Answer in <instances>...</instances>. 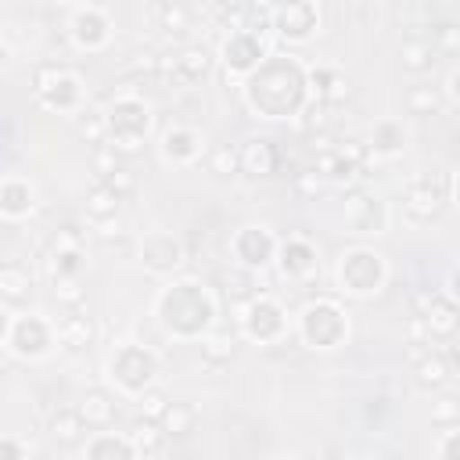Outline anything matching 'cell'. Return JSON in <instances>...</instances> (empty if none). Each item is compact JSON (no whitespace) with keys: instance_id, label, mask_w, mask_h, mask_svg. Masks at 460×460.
<instances>
[{"instance_id":"44","label":"cell","mask_w":460,"mask_h":460,"mask_svg":"<svg viewBox=\"0 0 460 460\" xmlns=\"http://www.w3.org/2000/svg\"><path fill=\"white\" fill-rule=\"evenodd\" d=\"M155 14H158V25L165 32H187L190 29V7H183V4H158Z\"/></svg>"},{"instance_id":"22","label":"cell","mask_w":460,"mask_h":460,"mask_svg":"<svg viewBox=\"0 0 460 460\" xmlns=\"http://www.w3.org/2000/svg\"><path fill=\"white\" fill-rule=\"evenodd\" d=\"M345 226L352 234H385L388 230V201H381L377 194H367V190H352L345 198Z\"/></svg>"},{"instance_id":"13","label":"cell","mask_w":460,"mask_h":460,"mask_svg":"<svg viewBox=\"0 0 460 460\" xmlns=\"http://www.w3.org/2000/svg\"><path fill=\"white\" fill-rule=\"evenodd\" d=\"M277 248H280L277 234H273L270 226H259V223L237 226L234 237H230V255H234V262H237L241 270H248V273H259V270H266L270 262H277Z\"/></svg>"},{"instance_id":"47","label":"cell","mask_w":460,"mask_h":460,"mask_svg":"<svg viewBox=\"0 0 460 460\" xmlns=\"http://www.w3.org/2000/svg\"><path fill=\"white\" fill-rule=\"evenodd\" d=\"M0 460H32V442L22 438L18 431H7L0 438Z\"/></svg>"},{"instance_id":"55","label":"cell","mask_w":460,"mask_h":460,"mask_svg":"<svg viewBox=\"0 0 460 460\" xmlns=\"http://www.w3.org/2000/svg\"><path fill=\"white\" fill-rule=\"evenodd\" d=\"M449 198H453V201H456V208H460V176L453 180V190H449Z\"/></svg>"},{"instance_id":"41","label":"cell","mask_w":460,"mask_h":460,"mask_svg":"<svg viewBox=\"0 0 460 460\" xmlns=\"http://www.w3.org/2000/svg\"><path fill=\"white\" fill-rule=\"evenodd\" d=\"M50 291H54V298H58L61 305H68V309H79V305L86 302V284H83V277H50Z\"/></svg>"},{"instance_id":"24","label":"cell","mask_w":460,"mask_h":460,"mask_svg":"<svg viewBox=\"0 0 460 460\" xmlns=\"http://www.w3.org/2000/svg\"><path fill=\"white\" fill-rule=\"evenodd\" d=\"M79 460H140L137 446L129 435H119V431H93L83 449H79Z\"/></svg>"},{"instance_id":"23","label":"cell","mask_w":460,"mask_h":460,"mask_svg":"<svg viewBox=\"0 0 460 460\" xmlns=\"http://www.w3.org/2000/svg\"><path fill=\"white\" fill-rule=\"evenodd\" d=\"M36 212V187L22 172H7L0 180V216L7 223H22Z\"/></svg>"},{"instance_id":"8","label":"cell","mask_w":460,"mask_h":460,"mask_svg":"<svg viewBox=\"0 0 460 460\" xmlns=\"http://www.w3.org/2000/svg\"><path fill=\"white\" fill-rule=\"evenodd\" d=\"M0 341L7 356L22 363H40L58 345V323H50L43 313H7Z\"/></svg>"},{"instance_id":"36","label":"cell","mask_w":460,"mask_h":460,"mask_svg":"<svg viewBox=\"0 0 460 460\" xmlns=\"http://www.w3.org/2000/svg\"><path fill=\"white\" fill-rule=\"evenodd\" d=\"M162 424V431L169 435V438H187L194 428H198V410L190 406V402H169V410H165V417L158 420Z\"/></svg>"},{"instance_id":"29","label":"cell","mask_w":460,"mask_h":460,"mask_svg":"<svg viewBox=\"0 0 460 460\" xmlns=\"http://www.w3.org/2000/svg\"><path fill=\"white\" fill-rule=\"evenodd\" d=\"M75 410H79V417H83V424H86L90 431H108V428L115 424V399H111L108 392H101V388L86 392Z\"/></svg>"},{"instance_id":"51","label":"cell","mask_w":460,"mask_h":460,"mask_svg":"<svg viewBox=\"0 0 460 460\" xmlns=\"http://www.w3.org/2000/svg\"><path fill=\"white\" fill-rule=\"evenodd\" d=\"M435 456H438V460H460V424H453V428H446V431L438 435Z\"/></svg>"},{"instance_id":"31","label":"cell","mask_w":460,"mask_h":460,"mask_svg":"<svg viewBox=\"0 0 460 460\" xmlns=\"http://www.w3.org/2000/svg\"><path fill=\"white\" fill-rule=\"evenodd\" d=\"M367 147L374 151V158H395V155L406 147V129H402V122H399V119H381V122H374Z\"/></svg>"},{"instance_id":"4","label":"cell","mask_w":460,"mask_h":460,"mask_svg":"<svg viewBox=\"0 0 460 460\" xmlns=\"http://www.w3.org/2000/svg\"><path fill=\"white\" fill-rule=\"evenodd\" d=\"M108 381L115 385L119 395L126 399H140L144 392L155 388L158 381V352L147 349L144 341H119L104 363Z\"/></svg>"},{"instance_id":"40","label":"cell","mask_w":460,"mask_h":460,"mask_svg":"<svg viewBox=\"0 0 460 460\" xmlns=\"http://www.w3.org/2000/svg\"><path fill=\"white\" fill-rule=\"evenodd\" d=\"M75 133H79L86 144L104 147V144H108V115H101V111H83V115L75 119Z\"/></svg>"},{"instance_id":"26","label":"cell","mask_w":460,"mask_h":460,"mask_svg":"<svg viewBox=\"0 0 460 460\" xmlns=\"http://www.w3.org/2000/svg\"><path fill=\"white\" fill-rule=\"evenodd\" d=\"M309 97L313 101H323V104H341L349 101V79L341 68L334 65H313L309 68Z\"/></svg>"},{"instance_id":"27","label":"cell","mask_w":460,"mask_h":460,"mask_svg":"<svg viewBox=\"0 0 460 460\" xmlns=\"http://www.w3.org/2000/svg\"><path fill=\"white\" fill-rule=\"evenodd\" d=\"M449 377H453V367H449V356H446V352H438V349H420V352L413 356V381H417L420 388L438 392V388L449 385Z\"/></svg>"},{"instance_id":"6","label":"cell","mask_w":460,"mask_h":460,"mask_svg":"<svg viewBox=\"0 0 460 460\" xmlns=\"http://www.w3.org/2000/svg\"><path fill=\"white\" fill-rule=\"evenodd\" d=\"M334 284H338L341 295L367 302V298H374V295L385 291V284H388V262L374 248H363V244L345 248L338 255V266H334Z\"/></svg>"},{"instance_id":"49","label":"cell","mask_w":460,"mask_h":460,"mask_svg":"<svg viewBox=\"0 0 460 460\" xmlns=\"http://www.w3.org/2000/svg\"><path fill=\"white\" fill-rule=\"evenodd\" d=\"M323 187H327V183H323V176H320L316 169H305V172H298V176H295V194H298V198H305V201H316Z\"/></svg>"},{"instance_id":"32","label":"cell","mask_w":460,"mask_h":460,"mask_svg":"<svg viewBox=\"0 0 460 460\" xmlns=\"http://www.w3.org/2000/svg\"><path fill=\"white\" fill-rule=\"evenodd\" d=\"M119 208H122V198L108 187V183H93L83 198V212L93 219V223H108V219H119Z\"/></svg>"},{"instance_id":"45","label":"cell","mask_w":460,"mask_h":460,"mask_svg":"<svg viewBox=\"0 0 460 460\" xmlns=\"http://www.w3.org/2000/svg\"><path fill=\"white\" fill-rule=\"evenodd\" d=\"M334 115V104H323V101H309L305 108H302V126H305V133H327L331 129V119Z\"/></svg>"},{"instance_id":"2","label":"cell","mask_w":460,"mask_h":460,"mask_svg":"<svg viewBox=\"0 0 460 460\" xmlns=\"http://www.w3.org/2000/svg\"><path fill=\"white\" fill-rule=\"evenodd\" d=\"M155 320L176 341H201L212 327H219V298L198 277H180L158 288Z\"/></svg>"},{"instance_id":"19","label":"cell","mask_w":460,"mask_h":460,"mask_svg":"<svg viewBox=\"0 0 460 460\" xmlns=\"http://www.w3.org/2000/svg\"><path fill=\"white\" fill-rule=\"evenodd\" d=\"M277 273L288 284H309V280H316V273H320L316 244L309 237H302V234L284 237L280 248H277Z\"/></svg>"},{"instance_id":"12","label":"cell","mask_w":460,"mask_h":460,"mask_svg":"<svg viewBox=\"0 0 460 460\" xmlns=\"http://www.w3.org/2000/svg\"><path fill=\"white\" fill-rule=\"evenodd\" d=\"M212 65H216V58L205 43H183L176 50L158 54V75L176 83V86H194V83L208 79Z\"/></svg>"},{"instance_id":"3","label":"cell","mask_w":460,"mask_h":460,"mask_svg":"<svg viewBox=\"0 0 460 460\" xmlns=\"http://www.w3.org/2000/svg\"><path fill=\"white\" fill-rule=\"evenodd\" d=\"M32 93L54 115H83L86 111V86L75 68L65 61H40L32 65Z\"/></svg>"},{"instance_id":"15","label":"cell","mask_w":460,"mask_h":460,"mask_svg":"<svg viewBox=\"0 0 460 460\" xmlns=\"http://www.w3.org/2000/svg\"><path fill=\"white\" fill-rule=\"evenodd\" d=\"M270 25H273V36L277 40H284V43H305L320 29V7L313 0L277 4V7H270Z\"/></svg>"},{"instance_id":"28","label":"cell","mask_w":460,"mask_h":460,"mask_svg":"<svg viewBox=\"0 0 460 460\" xmlns=\"http://www.w3.org/2000/svg\"><path fill=\"white\" fill-rule=\"evenodd\" d=\"M58 341L68 349V352H86L93 341H97V320L90 313H68L58 320Z\"/></svg>"},{"instance_id":"25","label":"cell","mask_w":460,"mask_h":460,"mask_svg":"<svg viewBox=\"0 0 460 460\" xmlns=\"http://www.w3.org/2000/svg\"><path fill=\"white\" fill-rule=\"evenodd\" d=\"M280 169V147L270 137H248L241 144V172L248 176H273Z\"/></svg>"},{"instance_id":"54","label":"cell","mask_w":460,"mask_h":460,"mask_svg":"<svg viewBox=\"0 0 460 460\" xmlns=\"http://www.w3.org/2000/svg\"><path fill=\"white\" fill-rule=\"evenodd\" d=\"M446 93L460 104V68H453V72H449V79H446Z\"/></svg>"},{"instance_id":"37","label":"cell","mask_w":460,"mask_h":460,"mask_svg":"<svg viewBox=\"0 0 460 460\" xmlns=\"http://www.w3.org/2000/svg\"><path fill=\"white\" fill-rule=\"evenodd\" d=\"M399 58H402V68H410V72H428L438 54H435V47H431L428 36H410V40H402Z\"/></svg>"},{"instance_id":"46","label":"cell","mask_w":460,"mask_h":460,"mask_svg":"<svg viewBox=\"0 0 460 460\" xmlns=\"http://www.w3.org/2000/svg\"><path fill=\"white\" fill-rule=\"evenodd\" d=\"M169 395L162 392V388H151V392H144L140 399H137V413L144 417V420H162L165 417V410H169Z\"/></svg>"},{"instance_id":"1","label":"cell","mask_w":460,"mask_h":460,"mask_svg":"<svg viewBox=\"0 0 460 460\" xmlns=\"http://www.w3.org/2000/svg\"><path fill=\"white\" fill-rule=\"evenodd\" d=\"M244 108L259 119H291L302 115L309 97V68L295 54H270L266 65L241 83Z\"/></svg>"},{"instance_id":"48","label":"cell","mask_w":460,"mask_h":460,"mask_svg":"<svg viewBox=\"0 0 460 460\" xmlns=\"http://www.w3.org/2000/svg\"><path fill=\"white\" fill-rule=\"evenodd\" d=\"M115 169H122V155L115 151V147H93V172L101 176V180H108Z\"/></svg>"},{"instance_id":"35","label":"cell","mask_w":460,"mask_h":460,"mask_svg":"<svg viewBox=\"0 0 460 460\" xmlns=\"http://www.w3.org/2000/svg\"><path fill=\"white\" fill-rule=\"evenodd\" d=\"M129 438H133V446H137V453H140V460H151V456H158L162 449H165V431H162V424L158 420H137L133 424V431H129Z\"/></svg>"},{"instance_id":"43","label":"cell","mask_w":460,"mask_h":460,"mask_svg":"<svg viewBox=\"0 0 460 460\" xmlns=\"http://www.w3.org/2000/svg\"><path fill=\"white\" fill-rule=\"evenodd\" d=\"M406 108H410V115H435V111L442 108L438 86H413V90L406 93Z\"/></svg>"},{"instance_id":"30","label":"cell","mask_w":460,"mask_h":460,"mask_svg":"<svg viewBox=\"0 0 460 460\" xmlns=\"http://www.w3.org/2000/svg\"><path fill=\"white\" fill-rule=\"evenodd\" d=\"M0 298L4 305H22L32 298V273L22 262H4L0 266Z\"/></svg>"},{"instance_id":"52","label":"cell","mask_w":460,"mask_h":460,"mask_svg":"<svg viewBox=\"0 0 460 460\" xmlns=\"http://www.w3.org/2000/svg\"><path fill=\"white\" fill-rule=\"evenodd\" d=\"M101 183H108V187H111V190H115V194H119L122 201L137 194V176H133V172H129L126 165H122V169H115V172H111L108 180H101Z\"/></svg>"},{"instance_id":"10","label":"cell","mask_w":460,"mask_h":460,"mask_svg":"<svg viewBox=\"0 0 460 460\" xmlns=\"http://www.w3.org/2000/svg\"><path fill=\"white\" fill-rule=\"evenodd\" d=\"M237 331L255 345H277L288 334V309L273 295H255L237 305Z\"/></svg>"},{"instance_id":"7","label":"cell","mask_w":460,"mask_h":460,"mask_svg":"<svg viewBox=\"0 0 460 460\" xmlns=\"http://www.w3.org/2000/svg\"><path fill=\"white\" fill-rule=\"evenodd\" d=\"M295 331H298L302 345H309V349H338L349 338V313L338 298L316 295L298 309Z\"/></svg>"},{"instance_id":"5","label":"cell","mask_w":460,"mask_h":460,"mask_svg":"<svg viewBox=\"0 0 460 460\" xmlns=\"http://www.w3.org/2000/svg\"><path fill=\"white\" fill-rule=\"evenodd\" d=\"M108 147H115L119 155H137L151 129H155V115L151 104L140 93H119L108 104Z\"/></svg>"},{"instance_id":"33","label":"cell","mask_w":460,"mask_h":460,"mask_svg":"<svg viewBox=\"0 0 460 460\" xmlns=\"http://www.w3.org/2000/svg\"><path fill=\"white\" fill-rule=\"evenodd\" d=\"M90 435H93V431L83 424V417H79L75 406H72V410H58V413L50 417V438H54L58 446H83Z\"/></svg>"},{"instance_id":"17","label":"cell","mask_w":460,"mask_h":460,"mask_svg":"<svg viewBox=\"0 0 460 460\" xmlns=\"http://www.w3.org/2000/svg\"><path fill=\"white\" fill-rule=\"evenodd\" d=\"M413 316L428 327L431 341L435 338H453L460 331V309L449 302L446 291H435V288H424L413 295Z\"/></svg>"},{"instance_id":"9","label":"cell","mask_w":460,"mask_h":460,"mask_svg":"<svg viewBox=\"0 0 460 460\" xmlns=\"http://www.w3.org/2000/svg\"><path fill=\"white\" fill-rule=\"evenodd\" d=\"M270 58V29H237L226 32L219 43V65L226 72V79L244 83L248 75H255Z\"/></svg>"},{"instance_id":"14","label":"cell","mask_w":460,"mask_h":460,"mask_svg":"<svg viewBox=\"0 0 460 460\" xmlns=\"http://www.w3.org/2000/svg\"><path fill=\"white\" fill-rule=\"evenodd\" d=\"M449 190H453V180L446 176H420L406 187L402 194V216L410 223H431L442 216L446 201H449Z\"/></svg>"},{"instance_id":"18","label":"cell","mask_w":460,"mask_h":460,"mask_svg":"<svg viewBox=\"0 0 460 460\" xmlns=\"http://www.w3.org/2000/svg\"><path fill=\"white\" fill-rule=\"evenodd\" d=\"M68 40L75 43V50L101 54L111 43V18H108V11L97 7V4L75 7L72 18H68Z\"/></svg>"},{"instance_id":"16","label":"cell","mask_w":460,"mask_h":460,"mask_svg":"<svg viewBox=\"0 0 460 460\" xmlns=\"http://www.w3.org/2000/svg\"><path fill=\"white\" fill-rule=\"evenodd\" d=\"M137 255H140V266H144L147 273H155V277H172V273L183 270V262H187L183 241H180L176 234H169V230H151V234H144L140 244H137Z\"/></svg>"},{"instance_id":"21","label":"cell","mask_w":460,"mask_h":460,"mask_svg":"<svg viewBox=\"0 0 460 460\" xmlns=\"http://www.w3.org/2000/svg\"><path fill=\"white\" fill-rule=\"evenodd\" d=\"M86 270V252H83V230L61 226L54 230L47 244V273L50 277H83Z\"/></svg>"},{"instance_id":"50","label":"cell","mask_w":460,"mask_h":460,"mask_svg":"<svg viewBox=\"0 0 460 460\" xmlns=\"http://www.w3.org/2000/svg\"><path fill=\"white\" fill-rule=\"evenodd\" d=\"M431 420H435V424H449V428H453V424L460 420V402H456L453 395H438V399L431 402Z\"/></svg>"},{"instance_id":"34","label":"cell","mask_w":460,"mask_h":460,"mask_svg":"<svg viewBox=\"0 0 460 460\" xmlns=\"http://www.w3.org/2000/svg\"><path fill=\"white\" fill-rule=\"evenodd\" d=\"M234 349H237V334L226 331V327H212L205 338H201V359L212 363V367H223L234 359Z\"/></svg>"},{"instance_id":"11","label":"cell","mask_w":460,"mask_h":460,"mask_svg":"<svg viewBox=\"0 0 460 460\" xmlns=\"http://www.w3.org/2000/svg\"><path fill=\"white\" fill-rule=\"evenodd\" d=\"M374 151L359 140H338V147H331L327 155H316V172L323 176V183L331 187H352L367 176V169L374 165Z\"/></svg>"},{"instance_id":"39","label":"cell","mask_w":460,"mask_h":460,"mask_svg":"<svg viewBox=\"0 0 460 460\" xmlns=\"http://www.w3.org/2000/svg\"><path fill=\"white\" fill-rule=\"evenodd\" d=\"M205 165H208V172H216V176H223V180H226V176H237V172H241V147L219 144V147L208 151Z\"/></svg>"},{"instance_id":"38","label":"cell","mask_w":460,"mask_h":460,"mask_svg":"<svg viewBox=\"0 0 460 460\" xmlns=\"http://www.w3.org/2000/svg\"><path fill=\"white\" fill-rule=\"evenodd\" d=\"M223 295L230 298V302H237V305H244L248 298H255L259 291H255V273H248V270H230L226 277H223Z\"/></svg>"},{"instance_id":"53","label":"cell","mask_w":460,"mask_h":460,"mask_svg":"<svg viewBox=\"0 0 460 460\" xmlns=\"http://www.w3.org/2000/svg\"><path fill=\"white\" fill-rule=\"evenodd\" d=\"M446 295H449V302L460 309V266H453V270H449V280H446Z\"/></svg>"},{"instance_id":"20","label":"cell","mask_w":460,"mask_h":460,"mask_svg":"<svg viewBox=\"0 0 460 460\" xmlns=\"http://www.w3.org/2000/svg\"><path fill=\"white\" fill-rule=\"evenodd\" d=\"M158 151H162V158H165L169 165L187 169V165H198L201 155H205L208 147H205V133H201L198 126L172 122V126L162 129V137H158Z\"/></svg>"},{"instance_id":"42","label":"cell","mask_w":460,"mask_h":460,"mask_svg":"<svg viewBox=\"0 0 460 460\" xmlns=\"http://www.w3.org/2000/svg\"><path fill=\"white\" fill-rule=\"evenodd\" d=\"M431 47L435 54H446V58H460V25L456 22H438L431 29Z\"/></svg>"},{"instance_id":"56","label":"cell","mask_w":460,"mask_h":460,"mask_svg":"<svg viewBox=\"0 0 460 460\" xmlns=\"http://www.w3.org/2000/svg\"><path fill=\"white\" fill-rule=\"evenodd\" d=\"M273 460H298V456H291V453H284V456H273Z\"/></svg>"}]
</instances>
